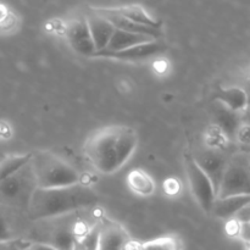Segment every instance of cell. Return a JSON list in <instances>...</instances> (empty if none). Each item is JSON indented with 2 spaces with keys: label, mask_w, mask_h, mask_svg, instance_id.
<instances>
[{
  "label": "cell",
  "mask_w": 250,
  "mask_h": 250,
  "mask_svg": "<svg viewBox=\"0 0 250 250\" xmlns=\"http://www.w3.org/2000/svg\"><path fill=\"white\" fill-rule=\"evenodd\" d=\"M239 151H242V153H246V154H250V146H246V148L239 149Z\"/></svg>",
  "instance_id": "cell-29"
},
{
  "label": "cell",
  "mask_w": 250,
  "mask_h": 250,
  "mask_svg": "<svg viewBox=\"0 0 250 250\" xmlns=\"http://www.w3.org/2000/svg\"><path fill=\"white\" fill-rule=\"evenodd\" d=\"M27 243L28 241H22V239L9 242V243H0V250H22Z\"/></svg>",
  "instance_id": "cell-24"
},
{
  "label": "cell",
  "mask_w": 250,
  "mask_h": 250,
  "mask_svg": "<svg viewBox=\"0 0 250 250\" xmlns=\"http://www.w3.org/2000/svg\"><path fill=\"white\" fill-rule=\"evenodd\" d=\"M163 51H165V45L156 39L116 53H109L104 50L98 51L94 54V58H109L120 61H142L148 60L149 58H153Z\"/></svg>",
  "instance_id": "cell-10"
},
{
  "label": "cell",
  "mask_w": 250,
  "mask_h": 250,
  "mask_svg": "<svg viewBox=\"0 0 250 250\" xmlns=\"http://www.w3.org/2000/svg\"><path fill=\"white\" fill-rule=\"evenodd\" d=\"M236 141L239 143V146L242 148H246V146H250V126L249 125L242 124L239 127L238 132L236 134Z\"/></svg>",
  "instance_id": "cell-23"
},
{
  "label": "cell",
  "mask_w": 250,
  "mask_h": 250,
  "mask_svg": "<svg viewBox=\"0 0 250 250\" xmlns=\"http://www.w3.org/2000/svg\"><path fill=\"white\" fill-rule=\"evenodd\" d=\"M241 117H242V124L249 125L250 126V106L247 107V109L242 112Z\"/></svg>",
  "instance_id": "cell-26"
},
{
  "label": "cell",
  "mask_w": 250,
  "mask_h": 250,
  "mask_svg": "<svg viewBox=\"0 0 250 250\" xmlns=\"http://www.w3.org/2000/svg\"><path fill=\"white\" fill-rule=\"evenodd\" d=\"M5 19H6V9L0 5V22L4 21Z\"/></svg>",
  "instance_id": "cell-28"
},
{
  "label": "cell",
  "mask_w": 250,
  "mask_h": 250,
  "mask_svg": "<svg viewBox=\"0 0 250 250\" xmlns=\"http://www.w3.org/2000/svg\"><path fill=\"white\" fill-rule=\"evenodd\" d=\"M22 250H31V248H29V242L26 244V246L23 247V249H22Z\"/></svg>",
  "instance_id": "cell-30"
},
{
  "label": "cell",
  "mask_w": 250,
  "mask_h": 250,
  "mask_svg": "<svg viewBox=\"0 0 250 250\" xmlns=\"http://www.w3.org/2000/svg\"><path fill=\"white\" fill-rule=\"evenodd\" d=\"M156 41V39L150 38V37L143 36V34L129 33V32L121 31V29H115L109 44L104 51L109 53H116V51L126 50V49L132 48V46L139 45V44L148 43V42ZM103 51V50H102Z\"/></svg>",
  "instance_id": "cell-17"
},
{
  "label": "cell",
  "mask_w": 250,
  "mask_h": 250,
  "mask_svg": "<svg viewBox=\"0 0 250 250\" xmlns=\"http://www.w3.org/2000/svg\"><path fill=\"white\" fill-rule=\"evenodd\" d=\"M37 188V181L29 161L15 175L0 182V205L27 216L32 195Z\"/></svg>",
  "instance_id": "cell-4"
},
{
  "label": "cell",
  "mask_w": 250,
  "mask_h": 250,
  "mask_svg": "<svg viewBox=\"0 0 250 250\" xmlns=\"http://www.w3.org/2000/svg\"><path fill=\"white\" fill-rule=\"evenodd\" d=\"M32 153L28 154H11L5 155L0 159V182L10 176L15 175L19 170H21L24 165L31 161Z\"/></svg>",
  "instance_id": "cell-20"
},
{
  "label": "cell",
  "mask_w": 250,
  "mask_h": 250,
  "mask_svg": "<svg viewBox=\"0 0 250 250\" xmlns=\"http://www.w3.org/2000/svg\"><path fill=\"white\" fill-rule=\"evenodd\" d=\"M247 250H250V242H248V248H247Z\"/></svg>",
  "instance_id": "cell-31"
},
{
  "label": "cell",
  "mask_w": 250,
  "mask_h": 250,
  "mask_svg": "<svg viewBox=\"0 0 250 250\" xmlns=\"http://www.w3.org/2000/svg\"><path fill=\"white\" fill-rule=\"evenodd\" d=\"M141 250H181V243L176 237L165 236L141 243Z\"/></svg>",
  "instance_id": "cell-21"
},
{
  "label": "cell",
  "mask_w": 250,
  "mask_h": 250,
  "mask_svg": "<svg viewBox=\"0 0 250 250\" xmlns=\"http://www.w3.org/2000/svg\"><path fill=\"white\" fill-rule=\"evenodd\" d=\"M244 89V92L247 93V97H248V106H250V78L248 81H247V83H246V87L243 88Z\"/></svg>",
  "instance_id": "cell-27"
},
{
  "label": "cell",
  "mask_w": 250,
  "mask_h": 250,
  "mask_svg": "<svg viewBox=\"0 0 250 250\" xmlns=\"http://www.w3.org/2000/svg\"><path fill=\"white\" fill-rule=\"evenodd\" d=\"M65 33L71 48L80 55L94 56L97 53L85 17H76L70 20L66 26Z\"/></svg>",
  "instance_id": "cell-8"
},
{
  "label": "cell",
  "mask_w": 250,
  "mask_h": 250,
  "mask_svg": "<svg viewBox=\"0 0 250 250\" xmlns=\"http://www.w3.org/2000/svg\"><path fill=\"white\" fill-rule=\"evenodd\" d=\"M99 197L93 188L82 182L68 187L37 188L29 203L27 219L33 222L58 219L95 207Z\"/></svg>",
  "instance_id": "cell-2"
},
{
  "label": "cell",
  "mask_w": 250,
  "mask_h": 250,
  "mask_svg": "<svg viewBox=\"0 0 250 250\" xmlns=\"http://www.w3.org/2000/svg\"><path fill=\"white\" fill-rule=\"evenodd\" d=\"M214 119L215 126L224 133V136L229 141L236 139V134L242 125L241 114L232 111V110L227 109L226 106L217 103V106L214 110Z\"/></svg>",
  "instance_id": "cell-13"
},
{
  "label": "cell",
  "mask_w": 250,
  "mask_h": 250,
  "mask_svg": "<svg viewBox=\"0 0 250 250\" xmlns=\"http://www.w3.org/2000/svg\"><path fill=\"white\" fill-rule=\"evenodd\" d=\"M29 248H31V250H58L54 248V247L48 246V244L32 243V242H29Z\"/></svg>",
  "instance_id": "cell-25"
},
{
  "label": "cell",
  "mask_w": 250,
  "mask_h": 250,
  "mask_svg": "<svg viewBox=\"0 0 250 250\" xmlns=\"http://www.w3.org/2000/svg\"><path fill=\"white\" fill-rule=\"evenodd\" d=\"M107 9L111 12H115V14L125 17V19L136 22V23L143 24V26L146 27H151V28L161 29V22L153 19L146 12V10L144 7H142L141 5H122V6L107 7Z\"/></svg>",
  "instance_id": "cell-16"
},
{
  "label": "cell",
  "mask_w": 250,
  "mask_h": 250,
  "mask_svg": "<svg viewBox=\"0 0 250 250\" xmlns=\"http://www.w3.org/2000/svg\"><path fill=\"white\" fill-rule=\"evenodd\" d=\"M32 170L41 189L68 187L81 183V175L72 165L50 151L32 153Z\"/></svg>",
  "instance_id": "cell-3"
},
{
  "label": "cell",
  "mask_w": 250,
  "mask_h": 250,
  "mask_svg": "<svg viewBox=\"0 0 250 250\" xmlns=\"http://www.w3.org/2000/svg\"><path fill=\"white\" fill-rule=\"evenodd\" d=\"M216 100L227 109L238 112V114H242L249 105L247 93L244 92L243 88L239 87H231L220 90Z\"/></svg>",
  "instance_id": "cell-18"
},
{
  "label": "cell",
  "mask_w": 250,
  "mask_h": 250,
  "mask_svg": "<svg viewBox=\"0 0 250 250\" xmlns=\"http://www.w3.org/2000/svg\"><path fill=\"white\" fill-rule=\"evenodd\" d=\"M248 155H249V159H250V154H248Z\"/></svg>",
  "instance_id": "cell-32"
},
{
  "label": "cell",
  "mask_w": 250,
  "mask_h": 250,
  "mask_svg": "<svg viewBox=\"0 0 250 250\" xmlns=\"http://www.w3.org/2000/svg\"><path fill=\"white\" fill-rule=\"evenodd\" d=\"M229 156H227L221 149H212L207 148L198 151L193 160L199 166L200 170L208 176L210 182L214 186L215 192H219L220 185H221L222 177H224L225 170L227 167Z\"/></svg>",
  "instance_id": "cell-7"
},
{
  "label": "cell",
  "mask_w": 250,
  "mask_h": 250,
  "mask_svg": "<svg viewBox=\"0 0 250 250\" xmlns=\"http://www.w3.org/2000/svg\"><path fill=\"white\" fill-rule=\"evenodd\" d=\"M233 195H250V159L242 151L229 156L217 192V198Z\"/></svg>",
  "instance_id": "cell-5"
},
{
  "label": "cell",
  "mask_w": 250,
  "mask_h": 250,
  "mask_svg": "<svg viewBox=\"0 0 250 250\" xmlns=\"http://www.w3.org/2000/svg\"><path fill=\"white\" fill-rule=\"evenodd\" d=\"M129 241L126 229L117 222L103 219L98 224V250H125Z\"/></svg>",
  "instance_id": "cell-9"
},
{
  "label": "cell",
  "mask_w": 250,
  "mask_h": 250,
  "mask_svg": "<svg viewBox=\"0 0 250 250\" xmlns=\"http://www.w3.org/2000/svg\"><path fill=\"white\" fill-rule=\"evenodd\" d=\"M73 250H98V225L87 237L76 244Z\"/></svg>",
  "instance_id": "cell-22"
},
{
  "label": "cell",
  "mask_w": 250,
  "mask_h": 250,
  "mask_svg": "<svg viewBox=\"0 0 250 250\" xmlns=\"http://www.w3.org/2000/svg\"><path fill=\"white\" fill-rule=\"evenodd\" d=\"M90 11L95 12V14L100 15L104 19H106L112 26L116 29H121V31L129 32V33H136V34H143V36L150 37V38L158 39L161 37V29L158 28H151V27L143 26V24L136 23V22L127 20L125 17L120 16V15L115 14V12L110 11L107 7H92Z\"/></svg>",
  "instance_id": "cell-11"
},
{
  "label": "cell",
  "mask_w": 250,
  "mask_h": 250,
  "mask_svg": "<svg viewBox=\"0 0 250 250\" xmlns=\"http://www.w3.org/2000/svg\"><path fill=\"white\" fill-rule=\"evenodd\" d=\"M23 214L0 205V243L19 241L20 220L19 216Z\"/></svg>",
  "instance_id": "cell-15"
},
{
  "label": "cell",
  "mask_w": 250,
  "mask_h": 250,
  "mask_svg": "<svg viewBox=\"0 0 250 250\" xmlns=\"http://www.w3.org/2000/svg\"><path fill=\"white\" fill-rule=\"evenodd\" d=\"M85 20H87L88 28H89L90 36L94 42L97 53L106 49L116 28L106 19L93 11H90V14L85 16Z\"/></svg>",
  "instance_id": "cell-12"
},
{
  "label": "cell",
  "mask_w": 250,
  "mask_h": 250,
  "mask_svg": "<svg viewBox=\"0 0 250 250\" xmlns=\"http://www.w3.org/2000/svg\"><path fill=\"white\" fill-rule=\"evenodd\" d=\"M137 143L138 137L133 128L124 125H112L90 134L83 146V153L99 172L111 175L131 159Z\"/></svg>",
  "instance_id": "cell-1"
},
{
  "label": "cell",
  "mask_w": 250,
  "mask_h": 250,
  "mask_svg": "<svg viewBox=\"0 0 250 250\" xmlns=\"http://www.w3.org/2000/svg\"><path fill=\"white\" fill-rule=\"evenodd\" d=\"M186 175L195 202L207 214H211L212 207L217 198L216 192L208 176L200 170L193 158H188L186 160Z\"/></svg>",
  "instance_id": "cell-6"
},
{
  "label": "cell",
  "mask_w": 250,
  "mask_h": 250,
  "mask_svg": "<svg viewBox=\"0 0 250 250\" xmlns=\"http://www.w3.org/2000/svg\"><path fill=\"white\" fill-rule=\"evenodd\" d=\"M127 185L131 190L141 197H150L155 192V182L146 171L134 168L127 176Z\"/></svg>",
  "instance_id": "cell-19"
},
{
  "label": "cell",
  "mask_w": 250,
  "mask_h": 250,
  "mask_svg": "<svg viewBox=\"0 0 250 250\" xmlns=\"http://www.w3.org/2000/svg\"><path fill=\"white\" fill-rule=\"evenodd\" d=\"M250 205V195H233L227 198H216L211 214L219 219H234L237 214Z\"/></svg>",
  "instance_id": "cell-14"
}]
</instances>
